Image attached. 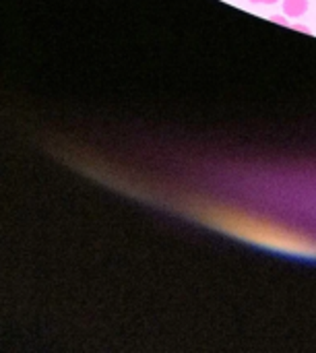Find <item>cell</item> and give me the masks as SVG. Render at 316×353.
Masks as SVG:
<instances>
[{"label":"cell","instance_id":"6da1fadb","mask_svg":"<svg viewBox=\"0 0 316 353\" xmlns=\"http://www.w3.org/2000/svg\"><path fill=\"white\" fill-rule=\"evenodd\" d=\"M195 215L201 217L205 223L226 234H232L240 240L267 246L273 250H282V252L300 254V256H316V242L313 238L298 234L294 230H288L284 225H277L273 221H265L250 213L207 203V205L197 207Z\"/></svg>","mask_w":316,"mask_h":353}]
</instances>
